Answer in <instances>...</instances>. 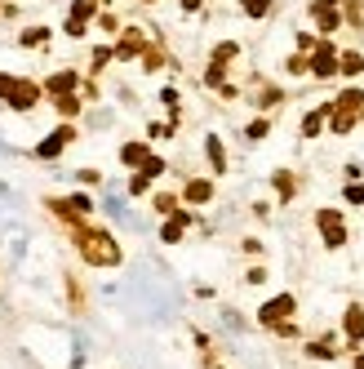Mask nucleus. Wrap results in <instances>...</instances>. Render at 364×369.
Wrapping results in <instances>:
<instances>
[{"label":"nucleus","mask_w":364,"mask_h":369,"mask_svg":"<svg viewBox=\"0 0 364 369\" xmlns=\"http://www.w3.org/2000/svg\"><path fill=\"white\" fill-rule=\"evenodd\" d=\"M76 245H80L84 263H93V267H116V263H120V245L107 236V231L80 227V231H76Z\"/></svg>","instance_id":"1"},{"label":"nucleus","mask_w":364,"mask_h":369,"mask_svg":"<svg viewBox=\"0 0 364 369\" xmlns=\"http://www.w3.org/2000/svg\"><path fill=\"white\" fill-rule=\"evenodd\" d=\"M364 112V94L360 89H347L338 103L329 107V116H333V133H347L351 125H356V116Z\"/></svg>","instance_id":"2"},{"label":"nucleus","mask_w":364,"mask_h":369,"mask_svg":"<svg viewBox=\"0 0 364 369\" xmlns=\"http://www.w3.org/2000/svg\"><path fill=\"white\" fill-rule=\"evenodd\" d=\"M0 98H5L9 107H18V112H27V107H36V98H40V89H36L31 80H14V76H0Z\"/></svg>","instance_id":"3"},{"label":"nucleus","mask_w":364,"mask_h":369,"mask_svg":"<svg viewBox=\"0 0 364 369\" xmlns=\"http://www.w3.org/2000/svg\"><path fill=\"white\" fill-rule=\"evenodd\" d=\"M315 223H320V231H324V245H329V249H338V245L347 240V227H342V218H338L333 209H320V214H315Z\"/></svg>","instance_id":"4"},{"label":"nucleus","mask_w":364,"mask_h":369,"mask_svg":"<svg viewBox=\"0 0 364 369\" xmlns=\"http://www.w3.org/2000/svg\"><path fill=\"white\" fill-rule=\"evenodd\" d=\"M307 67L315 71V76H333V71H338V54L329 45H315V54L307 58Z\"/></svg>","instance_id":"5"},{"label":"nucleus","mask_w":364,"mask_h":369,"mask_svg":"<svg viewBox=\"0 0 364 369\" xmlns=\"http://www.w3.org/2000/svg\"><path fill=\"white\" fill-rule=\"evenodd\" d=\"M289 312H294V298H289V294H280V298H271L258 316H262V325H280Z\"/></svg>","instance_id":"6"},{"label":"nucleus","mask_w":364,"mask_h":369,"mask_svg":"<svg viewBox=\"0 0 364 369\" xmlns=\"http://www.w3.org/2000/svg\"><path fill=\"white\" fill-rule=\"evenodd\" d=\"M71 138H76V129H71V125H63V129H54V138H45L40 147H36V152H40L45 161H50V156H58V152H63V147H67Z\"/></svg>","instance_id":"7"},{"label":"nucleus","mask_w":364,"mask_h":369,"mask_svg":"<svg viewBox=\"0 0 364 369\" xmlns=\"http://www.w3.org/2000/svg\"><path fill=\"white\" fill-rule=\"evenodd\" d=\"M89 18H93V0H76V5H71V18H67V31L84 36V22Z\"/></svg>","instance_id":"8"},{"label":"nucleus","mask_w":364,"mask_h":369,"mask_svg":"<svg viewBox=\"0 0 364 369\" xmlns=\"http://www.w3.org/2000/svg\"><path fill=\"white\" fill-rule=\"evenodd\" d=\"M342 329H347V338H351V342H360V338H364V312H360V307H347Z\"/></svg>","instance_id":"9"},{"label":"nucleus","mask_w":364,"mask_h":369,"mask_svg":"<svg viewBox=\"0 0 364 369\" xmlns=\"http://www.w3.org/2000/svg\"><path fill=\"white\" fill-rule=\"evenodd\" d=\"M45 89H50L54 98H58V94H71V89H76V76H71V71H58V76H50V85H45Z\"/></svg>","instance_id":"10"},{"label":"nucleus","mask_w":364,"mask_h":369,"mask_svg":"<svg viewBox=\"0 0 364 369\" xmlns=\"http://www.w3.org/2000/svg\"><path fill=\"white\" fill-rule=\"evenodd\" d=\"M147 156H151V152H147V147H142V143H129L125 152H120V161H125V165H142V161H147Z\"/></svg>","instance_id":"11"},{"label":"nucleus","mask_w":364,"mask_h":369,"mask_svg":"<svg viewBox=\"0 0 364 369\" xmlns=\"http://www.w3.org/2000/svg\"><path fill=\"white\" fill-rule=\"evenodd\" d=\"M187 223H191V218H187V214H174V218H169V223H165V240H169V245H174V240L182 236V227H187Z\"/></svg>","instance_id":"12"},{"label":"nucleus","mask_w":364,"mask_h":369,"mask_svg":"<svg viewBox=\"0 0 364 369\" xmlns=\"http://www.w3.org/2000/svg\"><path fill=\"white\" fill-rule=\"evenodd\" d=\"M338 71L356 76V71H364V58H360V54H342V58H338Z\"/></svg>","instance_id":"13"},{"label":"nucleus","mask_w":364,"mask_h":369,"mask_svg":"<svg viewBox=\"0 0 364 369\" xmlns=\"http://www.w3.org/2000/svg\"><path fill=\"white\" fill-rule=\"evenodd\" d=\"M324 116H329V112H311L307 120H302V133H307V138H315V133H320V125H324Z\"/></svg>","instance_id":"14"},{"label":"nucleus","mask_w":364,"mask_h":369,"mask_svg":"<svg viewBox=\"0 0 364 369\" xmlns=\"http://www.w3.org/2000/svg\"><path fill=\"white\" fill-rule=\"evenodd\" d=\"M54 103H58V112H63V116H76L80 112V98H71V94H58Z\"/></svg>","instance_id":"15"},{"label":"nucleus","mask_w":364,"mask_h":369,"mask_svg":"<svg viewBox=\"0 0 364 369\" xmlns=\"http://www.w3.org/2000/svg\"><path fill=\"white\" fill-rule=\"evenodd\" d=\"M240 5H245V14H249V18H266L271 0H240Z\"/></svg>","instance_id":"16"},{"label":"nucleus","mask_w":364,"mask_h":369,"mask_svg":"<svg viewBox=\"0 0 364 369\" xmlns=\"http://www.w3.org/2000/svg\"><path fill=\"white\" fill-rule=\"evenodd\" d=\"M209 196H213L209 182H187V201H209Z\"/></svg>","instance_id":"17"},{"label":"nucleus","mask_w":364,"mask_h":369,"mask_svg":"<svg viewBox=\"0 0 364 369\" xmlns=\"http://www.w3.org/2000/svg\"><path fill=\"white\" fill-rule=\"evenodd\" d=\"M138 49H142V36H138V31H129V36H125V41H120V58H129V54H138Z\"/></svg>","instance_id":"18"},{"label":"nucleus","mask_w":364,"mask_h":369,"mask_svg":"<svg viewBox=\"0 0 364 369\" xmlns=\"http://www.w3.org/2000/svg\"><path fill=\"white\" fill-rule=\"evenodd\" d=\"M204 147H209V161H213V169H227V156H222V143H218V138H209V143H204Z\"/></svg>","instance_id":"19"},{"label":"nucleus","mask_w":364,"mask_h":369,"mask_svg":"<svg viewBox=\"0 0 364 369\" xmlns=\"http://www.w3.org/2000/svg\"><path fill=\"white\" fill-rule=\"evenodd\" d=\"M236 54H240V49H236L232 41H227V45H218V49H213V63H232Z\"/></svg>","instance_id":"20"},{"label":"nucleus","mask_w":364,"mask_h":369,"mask_svg":"<svg viewBox=\"0 0 364 369\" xmlns=\"http://www.w3.org/2000/svg\"><path fill=\"white\" fill-rule=\"evenodd\" d=\"M142 174H147V178L165 174V161H156V156H147V161H142Z\"/></svg>","instance_id":"21"},{"label":"nucleus","mask_w":364,"mask_h":369,"mask_svg":"<svg viewBox=\"0 0 364 369\" xmlns=\"http://www.w3.org/2000/svg\"><path fill=\"white\" fill-rule=\"evenodd\" d=\"M156 209H160V214H174V196H156Z\"/></svg>","instance_id":"22"},{"label":"nucleus","mask_w":364,"mask_h":369,"mask_svg":"<svg viewBox=\"0 0 364 369\" xmlns=\"http://www.w3.org/2000/svg\"><path fill=\"white\" fill-rule=\"evenodd\" d=\"M249 138H266V120H253V125H249Z\"/></svg>","instance_id":"23"},{"label":"nucleus","mask_w":364,"mask_h":369,"mask_svg":"<svg viewBox=\"0 0 364 369\" xmlns=\"http://www.w3.org/2000/svg\"><path fill=\"white\" fill-rule=\"evenodd\" d=\"M182 5H187V9H200V0H182Z\"/></svg>","instance_id":"24"},{"label":"nucleus","mask_w":364,"mask_h":369,"mask_svg":"<svg viewBox=\"0 0 364 369\" xmlns=\"http://www.w3.org/2000/svg\"><path fill=\"white\" fill-rule=\"evenodd\" d=\"M356 369H364V356H356Z\"/></svg>","instance_id":"25"}]
</instances>
